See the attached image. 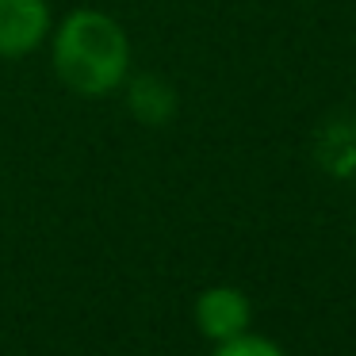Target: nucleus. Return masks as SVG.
Wrapping results in <instances>:
<instances>
[{"mask_svg": "<svg viewBox=\"0 0 356 356\" xmlns=\"http://www.w3.org/2000/svg\"><path fill=\"white\" fill-rule=\"evenodd\" d=\"M127 65H131V42L111 16L92 8H77L65 16L62 31L54 35V70L73 92H111L127 77Z\"/></svg>", "mask_w": 356, "mask_h": 356, "instance_id": "1", "label": "nucleus"}, {"mask_svg": "<svg viewBox=\"0 0 356 356\" xmlns=\"http://www.w3.org/2000/svg\"><path fill=\"white\" fill-rule=\"evenodd\" d=\"M50 31L47 0H0V54L19 58L35 50Z\"/></svg>", "mask_w": 356, "mask_h": 356, "instance_id": "2", "label": "nucleus"}, {"mask_svg": "<svg viewBox=\"0 0 356 356\" xmlns=\"http://www.w3.org/2000/svg\"><path fill=\"white\" fill-rule=\"evenodd\" d=\"M195 325L215 345L226 337H238L249 330V299L238 287H207L195 299Z\"/></svg>", "mask_w": 356, "mask_h": 356, "instance_id": "3", "label": "nucleus"}, {"mask_svg": "<svg viewBox=\"0 0 356 356\" xmlns=\"http://www.w3.org/2000/svg\"><path fill=\"white\" fill-rule=\"evenodd\" d=\"M211 356H284V348L272 345L268 337H257V333H238V337H226L215 345Z\"/></svg>", "mask_w": 356, "mask_h": 356, "instance_id": "4", "label": "nucleus"}]
</instances>
